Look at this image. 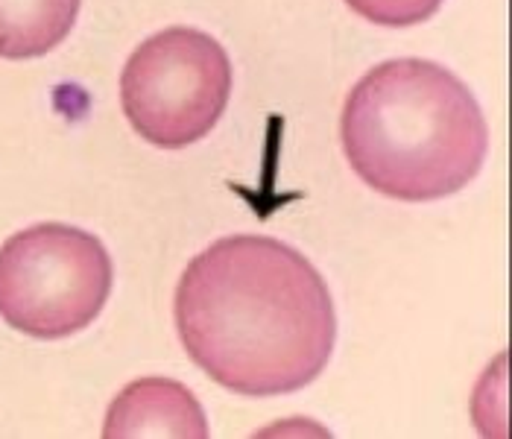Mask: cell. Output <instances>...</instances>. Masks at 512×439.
I'll return each mask as SVG.
<instances>
[{"mask_svg": "<svg viewBox=\"0 0 512 439\" xmlns=\"http://www.w3.org/2000/svg\"><path fill=\"white\" fill-rule=\"evenodd\" d=\"M173 317L188 358L246 399L305 390L337 343L325 279L299 249L267 235L202 249L179 279Z\"/></svg>", "mask_w": 512, "mask_h": 439, "instance_id": "1", "label": "cell"}, {"mask_svg": "<svg viewBox=\"0 0 512 439\" xmlns=\"http://www.w3.org/2000/svg\"><path fill=\"white\" fill-rule=\"evenodd\" d=\"M343 153L378 194L445 200L480 173L489 126L469 85L431 59H390L349 91Z\"/></svg>", "mask_w": 512, "mask_h": 439, "instance_id": "2", "label": "cell"}, {"mask_svg": "<svg viewBox=\"0 0 512 439\" xmlns=\"http://www.w3.org/2000/svg\"><path fill=\"white\" fill-rule=\"evenodd\" d=\"M115 267L100 238L36 223L0 246V320L36 340L79 334L112 296Z\"/></svg>", "mask_w": 512, "mask_h": 439, "instance_id": "3", "label": "cell"}, {"mask_svg": "<svg viewBox=\"0 0 512 439\" xmlns=\"http://www.w3.org/2000/svg\"><path fill=\"white\" fill-rule=\"evenodd\" d=\"M232 82V59L220 41L194 27H170L141 41L126 59L120 106L144 141L182 150L223 118Z\"/></svg>", "mask_w": 512, "mask_h": 439, "instance_id": "4", "label": "cell"}, {"mask_svg": "<svg viewBox=\"0 0 512 439\" xmlns=\"http://www.w3.org/2000/svg\"><path fill=\"white\" fill-rule=\"evenodd\" d=\"M103 437L109 439H205L208 419L197 396L170 378H141L109 404Z\"/></svg>", "mask_w": 512, "mask_h": 439, "instance_id": "5", "label": "cell"}, {"mask_svg": "<svg viewBox=\"0 0 512 439\" xmlns=\"http://www.w3.org/2000/svg\"><path fill=\"white\" fill-rule=\"evenodd\" d=\"M82 0H0V59H36L77 24Z\"/></svg>", "mask_w": 512, "mask_h": 439, "instance_id": "6", "label": "cell"}, {"mask_svg": "<svg viewBox=\"0 0 512 439\" xmlns=\"http://www.w3.org/2000/svg\"><path fill=\"white\" fill-rule=\"evenodd\" d=\"M445 0H346V6L378 27H416L439 12Z\"/></svg>", "mask_w": 512, "mask_h": 439, "instance_id": "7", "label": "cell"}]
</instances>
